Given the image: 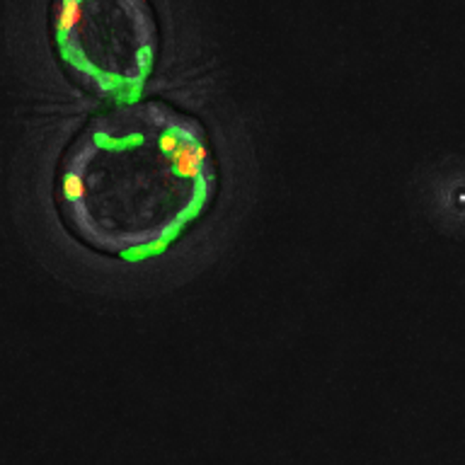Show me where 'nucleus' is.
I'll list each match as a JSON object with an SVG mask.
<instances>
[{
  "label": "nucleus",
  "mask_w": 465,
  "mask_h": 465,
  "mask_svg": "<svg viewBox=\"0 0 465 465\" xmlns=\"http://www.w3.org/2000/svg\"><path fill=\"white\" fill-rule=\"evenodd\" d=\"M51 35L65 73L104 100H136L158 58L148 0H54Z\"/></svg>",
  "instance_id": "f03ea898"
},
{
  "label": "nucleus",
  "mask_w": 465,
  "mask_h": 465,
  "mask_svg": "<svg viewBox=\"0 0 465 465\" xmlns=\"http://www.w3.org/2000/svg\"><path fill=\"white\" fill-rule=\"evenodd\" d=\"M202 122L165 102H124L93 116L65 151L58 206L85 245L145 257L180 238L216 194Z\"/></svg>",
  "instance_id": "f257e3e1"
}]
</instances>
